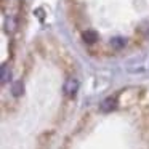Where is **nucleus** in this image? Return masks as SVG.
<instances>
[{
  "instance_id": "nucleus-1",
  "label": "nucleus",
  "mask_w": 149,
  "mask_h": 149,
  "mask_svg": "<svg viewBox=\"0 0 149 149\" xmlns=\"http://www.w3.org/2000/svg\"><path fill=\"white\" fill-rule=\"evenodd\" d=\"M79 90V80L75 77H69L64 84V93L68 96H74Z\"/></svg>"
},
{
  "instance_id": "nucleus-2",
  "label": "nucleus",
  "mask_w": 149,
  "mask_h": 149,
  "mask_svg": "<svg viewBox=\"0 0 149 149\" xmlns=\"http://www.w3.org/2000/svg\"><path fill=\"white\" fill-rule=\"evenodd\" d=\"M116 107H117V100L114 96L106 98V100L100 104V109L103 111V112H111V111H114Z\"/></svg>"
},
{
  "instance_id": "nucleus-3",
  "label": "nucleus",
  "mask_w": 149,
  "mask_h": 149,
  "mask_svg": "<svg viewBox=\"0 0 149 149\" xmlns=\"http://www.w3.org/2000/svg\"><path fill=\"white\" fill-rule=\"evenodd\" d=\"M136 36H139L141 39H149V21H143L139 26H136Z\"/></svg>"
},
{
  "instance_id": "nucleus-4",
  "label": "nucleus",
  "mask_w": 149,
  "mask_h": 149,
  "mask_svg": "<svg viewBox=\"0 0 149 149\" xmlns=\"http://www.w3.org/2000/svg\"><path fill=\"white\" fill-rule=\"evenodd\" d=\"M82 37H84V42H85V43H90V45H91V43H95V42H96L98 34L95 32L93 29H87L84 34H82Z\"/></svg>"
},
{
  "instance_id": "nucleus-5",
  "label": "nucleus",
  "mask_w": 149,
  "mask_h": 149,
  "mask_svg": "<svg viewBox=\"0 0 149 149\" xmlns=\"http://www.w3.org/2000/svg\"><path fill=\"white\" fill-rule=\"evenodd\" d=\"M125 45H127L125 37H114V39H111V47L114 50H122Z\"/></svg>"
},
{
  "instance_id": "nucleus-6",
  "label": "nucleus",
  "mask_w": 149,
  "mask_h": 149,
  "mask_svg": "<svg viewBox=\"0 0 149 149\" xmlns=\"http://www.w3.org/2000/svg\"><path fill=\"white\" fill-rule=\"evenodd\" d=\"M5 31H7L8 34H13L15 31H16V19L15 18H7V21H5Z\"/></svg>"
},
{
  "instance_id": "nucleus-7",
  "label": "nucleus",
  "mask_w": 149,
  "mask_h": 149,
  "mask_svg": "<svg viewBox=\"0 0 149 149\" xmlns=\"http://www.w3.org/2000/svg\"><path fill=\"white\" fill-rule=\"evenodd\" d=\"M11 93L15 95V96H19V95H23V82L21 80H16L13 84V87H11Z\"/></svg>"
},
{
  "instance_id": "nucleus-8",
  "label": "nucleus",
  "mask_w": 149,
  "mask_h": 149,
  "mask_svg": "<svg viewBox=\"0 0 149 149\" xmlns=\"http://www.w3.org/2000/svg\"><path fill=\"white\" fill-rule=\"evenodd\" d=\"M7 80H10V69L7 68V64L2 66V84H7Z\"/></svg>"
}]
</instances>
